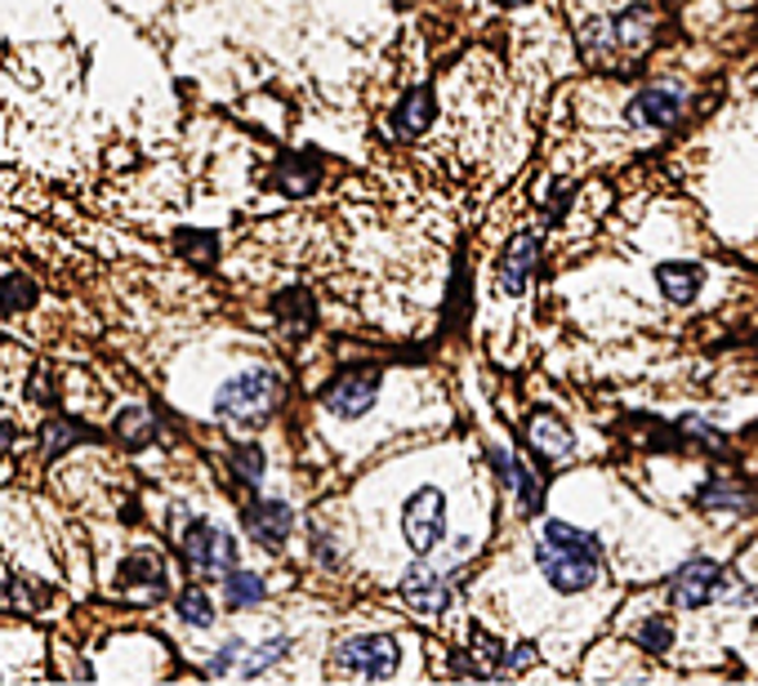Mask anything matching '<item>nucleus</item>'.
I'll list each match as a JSON object with an SVG mask.
<instances>
[{
	"mask_svg": "<svg viewBox=\"0 0 758 686\" xmlns=\"http://www.w3.org/2000/svg\"><path fill=\"white\" fill-rule=\"evenodd\" d=\"M535 561L558 593H585L594 589L602 570V548L589 530H576L572 522H545L535 544Z\"/></svg>",
	"mask_w": 758,
	"mask_h": 686,
	"instance_id": "obj_1",
	"label": "nucleus"
},
{
	"mask_svg": "<svg viewBox=\"0 0 758 686\" xmlns=\"http://www.w3.org/2000/svg\"><path fill=\"white\" fill-rule=\"evenodd\" d=\"M286 397V384L273 371H246L237 379H228L214 397V410L233 424H264Z\"/></svg>",
	"mask_w": 758,
	"mask_h": 686,
	"instance_id": "obj_2",
	"label": "nucleus"
},
{
	"mask_svg": "<svg viewBox=\"0 0 758 686\" xmlns=\"http://www.w3.org/2000/svg\"><path fill=\"white\" fill-rule=\"evenodd\" d=\"M397 664H402V651H397V642L384 637V633L349 637V642H340V651H335V668L349 673V677H371V682H380V677H393Z\"/></svg>",
	"mask_w": 758,
	"mask_h": 686,
	"instance_id": "obj_3",
	"label": "nucleus"
},
{
	"mask_svg": "<svg viewBox=\"0 0 758 686\" xmlns=\"http://www.w3.org/2000/svg\"><path fill=\"white\" fill-rule=\"evenodd\" d=\"M402 535L415 553H433L442 539H447V500L442 491H433V486H419L406 508H402Z\"/></svg>",
	"mask_w": 758,
	"mask_h": 686,
	"instance_id": "obj_4",
	"label": "nucleus"
},
{
	"mask_svg": "<svg viewBox=\"0 0 758 686\" xmlns=\"http://www.w3.org/2000/svg\"><path fill=\"white\" fill-rule=\"evenodd\" d=\"M179 548H183V561H188L192 570H205V576H224V570L237 566V544H233V535L220 530L214 522H192V526L183 530Z\"/></svg>",
	"mask_w": 758,
	"mask_h": 686,
	"instance_id": "obj_5",
	"label": "nucleus"
},
{
	"mask_svg": "<svg viewBox=\"0 0 758 686\" xmlns=\"http://www.w3.org/2000/svg\"><path fill=\"white\" fill-rule=\"evenodd\" d=\"M286 651H290V642H286V637H273V642H264V646L228 642V646H224L220 655H214L205 668H210V677H255V673L273 668Z\"/></svg>",
	"mask_w": 758,
	"mask_h": 686,
	"instance_id": "obj_6",
	"label": "nucleus"
},
{
	"mask_svg": "<svg viewBox=\"0 0 758 686\" xmlns=\"http://www.w3.org/2000/svg\"><path fill=\"white\" fill-rule=\"evenodd\" d=\"M375 393H380V371H349L321 388V406L340 419H357L375 406Z\"/></svg>",
	"mask_w": 758,
	"mask_h": 686,
	"instance_id": "obj_7",
	"label": "nucleus"
},
{
	"mask_svg": "<svg viewBox=\"0 0 758 686\" xmlns=\"http://www.w3.org/2000/svg\"><path fill=\"white\" fill-rule=\"evenodd\" d=\"M402 602L410 611H419V615H438L451 602V585H447L442 570H433L428 561H415L402 576Z\"/></svg>",
	"mask_w": 758,
	"mask_h": 686,
	"instance_id": "obj_8",
	"label": "nucleus"
},
{
	"mask_svg": "<svg viewBox=\"0 0 758 686\" xmlns=\"http://www.w3.org/2000/svg\"><path fill=\"white\" fill-rule=\"evenodd\" d=\"M718 585H723V570H718L714 561H701V557H696V561H687V566L674 570V580H670V602L696 611V607H705V602L718 593Z\"/></svg>",
	"mask_w": 758,
	"mask_h": 686,
	"instance_id": "obj_9",
	"label": "nucleus"
},
{
	"mask_svg": "<svg viewBox=\"0 0 758 686\" xmlns=\"http://www.w3.org/2000/svg\"><path fill=\"white\" fill-rule=\"evenodd\" d=\"M290 526H295V513H290V504H277V500H264V504H255V508H246V530L268 548V553H277L286 539H290Z\"/></svg>",
	"mask_w": 758,
	"mask_h": 686,
	"instance_id": "obj_10",
	"label": "nucleus"
},
{
	"mask_svg": "<svg viewBox=\"0 0 758 686\" xmlns=\"http://www.w3.org/2000/svg\"><path fill=\"white\" fill-rule=\"evenodd\" d=\"M526 441L535 446L540 460H563V454H572V446H576L572 428H567L558 415H549V410H535V415H531Z\"/></svg>",
	"mask_w": 758,
	"mask_h": 686,
	"instance_id": "obj_11",
	"label": "nucleus"
},
{
	"mask_svg": "<svg viewBox=\"0 0 758 686\" xmlns=\"http://www.w3.org/2000/svg\"><path fill=\"white\" fill-rule=\"evenodd\" d=\"M535 255H540V242H535L531 233H522V237L509 242V250H504V259H500V290H504V294H522V290H526L531 268H535Z\"/></svg>",
	"mask_w": 758,
	"mask_h": 686,
	"instance_id": "obj_12",
	"label": "nucleus"
},
{
	"mask_svg": "<svg viewBox=\"0 0 758 686\" xmlns=\"http://www.w3.org/2000/svg\"><path fill=\"white\" fill-rule=\"evenodd\" d=\"M491 460H495V469H500V478H504V486L517 495V504H522V513H540V500H545V491H540V482H535V473L522 464V460H513V454H504V450H491Z\"/></svg>",
	"mask_w": 758,
	"mask_h": 686,
	"instance_id": "obj_13",
	"label": "nucleus"
},
{
	"mask_svg": "<svg viewBox=\"0 0 758 686\" xmlns=\"http://www.w3.org/2000/svg\"><path fill=\"white\" fill-rule=\"evenodd\" d=\"M121 585L126 589H139L148 602H157L166 593V566L157 553H135L121 561Z\"/></svg>",
	"mask_w": 758,
	"mask_h": 686,
	"instance_id": "obj_14",
	"label": "nucleus"
},
{
	"mask_svg": "<svg viewBox=\"0 0 758 686\" xmlns=\"http://www.w3.org/2000/svg\"><path fill=\"white\" fill-rule=\"evenodd\" d=\"M629 111L642 126H674L679 111H683V94L679 89H642Z\"/></svg>",
	"mask_w": 758,
	"mask_h": 686,
	"instance_id": "obj_15",
	"label": "nucleus"
},
{
	"mask_svg": "<svg viewBox=\"0 0 758 686\" xmlns=\"http://www.w3.org/2000/svg\"><path fill=\"white\" fill-rule=\"evenodd\" d=\"M433 126V89L428 85H415L402 103H397V111H393V130L402 135V139H415V135H424Z\"/></svg>",
	"mask_w": 758,
	"mask_h": 686,
	"instance_id": "obj_16",
	"label": "nucleus"
},
{
	"mask_svg": "<svg viewBox=\"0 0 758 686\" xmlns=\"http://www.w3.org/2000/svg\"><path fill=\"white\" fill-rule=\"evenodd\" d=\"M656 281H661V290L674 299V303H692L696 294H701V281H705V272L696 268V264H661L656 268Z\"/></svg>",
	"mask_w": 758,
	"mask_h": 686,
	"instance_id": "obj_17",
	"label": "nucleus"
},
{
	"mask_svg": "<svg viewBox=\"0 0 758 686\" xmlns=\"http://www.w3.org/2000/svg\"><path fill=\"white\" fill-rule=\"evenodd\" d=\"M317 174H321L317 157H303V161L295 157V161H281V170H277V187H281V192H295V196H303V192H312Z\"/></svg>",
	"mask_w": 758,
	"mask_h": 686,
	"instance_id": "obj_18",
	"label": "nucleus"
},
{
	"mask_svg": "<svg viewBox=\"0 0 758 686\" xmlns=\"http://www.w3.org/2000/svg\"><path fill=\"white\" fill-rule=\"evenodd\" d=\"M224 598H228V607H255L264 598V580L233 566V570H224Z\"/></svg>",
	"mask_w": 758,
	"mask_h": 686,
	"instance_id": "obj_19",
	"label": "nucleus"
},
{
	"mask_svg": "<svg viewBox=\"0 0 758 686\" xmlns=\"http://www.w3.org/2000/svg\"><path fill=\"white\" fill-rule=\"evenodd\" d=\"M117 432H121L126 446H148V441L157 437V419H152L143 406H130V410L117 415Z\"/></svg>",
	"mask_w": 758,
	"mask_h": 686,
	"instance_id": "obj_20",
	"label": "nucleus"
},
{
	"mask_svg": "<svg viewBox=\"0 0 758 686\" xmlns=\"http://www.w3.org/2000/svg\"><path fill=\"white\" fill-rule=\"evenodd\" d=\"M32 303H36V281L32 277L14 272V277L0 281V312H23Z\"/></svg>",
	"mask_w": 758,
	"mask_h": 686,
	"instance_id": "obj_21",
	"label": "nucleus"
},
{
	"mask_svg": "<svg viewBox=\"0 0 758 686\" xmlns=\"http://www.w3.org/2000/svg\"><path fill=\"white\" fill-rule=\"evenodd\" d=\"M179 615H183V624H192V629H210V624H214V607H210V598H205L201 589H183V593H179Z\"/></svg>",
	"mask_w": 758,
	"mask_h": 686,
	"instance_id": "obj_22",
	"label": "nucleus"
},
{
	"mask_svg": "<svg viewBox=\"0 0 758 686\" xmlns=\"http://www.w3.org/2000/svg\"><path fill=\"white\" fill-rule=\"evenodd\" d=\"M81 437H89V428H85V424H76V419H54V424L45 428L41 446H45V454L54 460V454H58L63 446H72V441H81Z\"/></svg>",
	"mask_w": 758,
	"mask_h": 686,
	"instance_id": "obj_23",
	"label": "nucleus"
},
{
	"mask_svg": "<svg viewBox=\"0 0 758 686\" xmlns=\"http://www.w3.org/2000/svg\"><path fill=\"white\" fill-rule=\"evenodd\" d=\"M233 473H237L246 486H259V482H264V450H259V446H237V450H233Z\"/></svg>",
	"mask_w": 758,
	"mask_h": 686,
	"instance_id": "obj_24",
	"label": "nucleus"
},
{
	"mask_svg": "<svg viewBox=\"0 0 758 686\" xmlns=\"http://www.w3.org/2000/svg\"><path fill=\"white\" fill-rule=\"evenodd\" d=\"M647 28H652V14H647V10H629V14H620V19L611 23V36H616L620 45H642Z\"/></svg>",
	"mask_w": 758,
	"mask_h": 686,
	"instance_id": "obj_25",
	"label": "nucleus"
},
{
	"mask_svg": "<svg viewBox=\"0 0 758 686\" xmlns=\"http://www.w3.org/2000/svg\"><path fill=\"white\" fill-rule=\"evenodd\" d=\"M705 508H727V513H736V508H745V491H736V486H727V482H709V486H701V495H696Z\"/></svg>",
	"mask_w": 758,
	"mask_h": 686,
	"instance_id": "obj_26",
	"label": "nucleus"
},
{
	"mask_svg": "<svg viewBox=\"0 0 758 686\" xmlns=\"http://www.w3.org/2000/svg\"><path fill=\"white\" fill-rule=\"evenodd\" d=\"M638 646H647L652 655H665V651L674 646V629L665 624V615H652V620L638 629Z\"/></svg>",
	"mask_w": 758,
	"mask_h": 686,
	"instance_id": "obj_27",
	"label": "nucleus"
},
{
	"mask_svg": "<svg viewBox=\"0 0 758 686\" xmlns=\"http://www.w3.org/2000/svg\"><path fill=\"white\" fill-rule=\"evenodd\" d=\"M179 246H183V250H188L196 264L214 259V250H220V242H214L210 233H183V237H179Z\"/></svg>",
	"mask_w": 758,
	"mask_h": 686,
	"instance_id": "obj_28",
	"label": "nucleus"
},
{
	"mask_svg": "<svg viewBox=\"0 0 758 686\" xmlns=\"http://www.w3.org/2000/svg\"><path fill=\"white\" fill-rule=\"evenodd\" d=\"M50 393H54V384H50V375H32V401H54Z\"/></svg>",
	"mask_w": 758,
	"mask_h": 686,
	"instance_id": "obj_29",
	"label": "nucleus"
},
{
	"mask_svg": "<svg viewBox=\"0 0 758 686\" xmlns=\"http://www.w3.org/2000/svg\"><path fill=\"white\" fill-rule=\"evenodd\" d=\"M10 446H14V428H10L6 419H0V454H6Z\"/></svg>",
	"mask_w": 758,
	"mask_h": 686,
	"instance_id": "obj_30",
	"label": "nucleus"
}]
</instances>
